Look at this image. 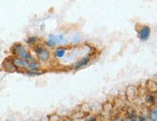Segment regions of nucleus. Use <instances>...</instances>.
Masks as SVG:
<instances>
[{
  "label": "nucleus",
  "instance_id": "3",
  "mask_svg": "<svg viewBox=\"0 0 157 121\" xmlns=\"http://www.w3.org/2000/svg\"><path fill=\"white\" fill-rule=\"evenodd\" d=\"M138 35L141 41L146 42L149 39L150 35H151V28L148 25H142L138 29Z\"/></svg>",
  "mask_w": 157,
  "mask_h": 121
},
{
  "label": "nucleus",
  "instance_id": "15",
  "mask_svg": "<svg viewBox=\"0 0 157 121\" xmlns=\"http://www.w3.org/2000/svg\"><path fill=\"white\" fill-rule=\"evenodd\" d=\"M71 42H72V44H73V45H78V44H81V42H82V35L80 33L75 34L73 37H72Z\"/></svg>",
  "mask_w": 157,
  "mask_h": 121
},
{
  "label": "nucleus",
  "instance_id": "13",
  "mask_svg": "<svg viewBox=\"0 0 157 121\" xmlns=\"http://www.w3.org/2000/svg\"><path fill=\"white\" fill-rule=\"evenodd\" d=\"M43 74H45V71L44 70H33V71H27L25 72V75L29 76V77H38V76H42Z\"/></svg>",
  "mask_w": 157,
  "mask_h": 121
},
{
  "label": "nucleus",
  "instance_id": "6",
  "mask_svg": "<svg viewBox=\"0 0 157 121\" xmlns=\"http://www.w3.org/2000/svg\"><path fill=\"white\" fill-rule=\"evenodd\" d=\"M2 68L4 71L6 72H10V73H13V72H17V69L16 68V66L14 65L13 61H12V56L7 57L4 59V61L2 63Z\"/></svg>",
  "mask_w": 157,
  "mask_h": 121
},
{
  "label": "nucleus",
  "instance_id": "1",
  "mask_svg": "<svg viewBox=\"0 0 157 121\" xmlns=\"http://www.w3.org/2000/svg\"><path fill=\"white\" fill-rule=\"evenodd\" d=\"M10 51H11V56L21 57V58L25 59L28 62L35 59L33 54L30 52L26 48V47L21 43H15L11 47Z\"/></svg>",
  "mask_w": 157,
  "mask_h": 121
},
{
  "label": "nucleus",
  "instance_id": "14",
  "mask_svg": "<svg viewBox=\"0 0 157 121\" xmlns=\"http://www.w3.org/2000/svg\"><path fill=\"white\" fill-rule=\"evenodd\" d=\"M25 42L28 46H36V44L39 42V38L37 36H30L25 40Z\"/></svg>",
  "mask_w": 157,
  "mask_h": 121
},
{
  "label": "nucleus",
  "instance_id": "17",
  "mask_svg": "<svg viewBox=\"0 0 157 121\" xmlns=\"http://www.w3.org/2000/svg\"><path fill=\"white\" fill-rule=\"evenodd\" d=\"M113 121H122V116H120V115H117V116H114Z\"/></svg>",
  "mask_w": 157,
  "mask_h": 121
},
{
  "label": "nucleus",
  "instance_id": "4",
  "mask_svg": "<svg viewBox=\"0 0 157 121\" xmlns=\"http://www.w3.org/2000/svg\"><path fill=\"white\" fill-rule=\"evenodd\" d=\"M90 61H91V57H90V55L82 56V58L77 60V61L73 64L72 69L73 70H80L82 68H84L86 66H87L90 63Z\"/></svg>",
  "mask_w": 157,
  "mask_h": 121
},
{
  "label": "nucleus",
  "instance_id": "18",
  "mask_svg": "<svg viewBox=\"0 0 157 121\" xmlns=\"http://www.w3.org/2000/svg\"><path fill=\"white\" fill-rule=\"evenodd\" d=\"M122 121H132V119L130 117H128V116H126V117L122 118Z\"/></svg>",
  "mask_w": 157,
  "mask_h": 121
},
{
  "label": "nucleus",
  "instance_id": "5",
  "mask_svg": "<svg viewBox=\"0 0 157 121\" xmlns=\"http://www.w3.org/2000/svg\"><path fill=\"white\" fill-rule=\"evenodd\" d=\"M12 61H13L14 65L16 66V68L19 70H26L28 61H26L25 59L21 58V57H17V56H12Z\"/></svg>",
  "mask_w": 157,
  "mask_h": 121
},
{
  "label": "nucleus",
  "instance_id": "10",
  "mask_svg": "<svg viewBox=\"0 0 157 121\" xmlns=\"http://www.w3.org/2000/svg\"><path fill=\"white\" fill-rule=\"evenodd\" d=\"M69 44V38L65 34H59L58 35V46L65 47Z\"/></svg>",
  "mask_w": 157,
  "mask_h": 121
},
{
  "label": "nucleus",
  "instance_id": "2",
  "mask_svg": "<svg viewBox=\"0 0 157 121\" xmlns=\"http://www.w3.org/2000/svg\"><path fill=\"white\" fill-rule=\"evenodd\" d=\"M34 52L36 54L37 60L40 61L41 63H46L49 62L52 58V53L50 50L46 46L42 45H37L34 47Z\"/></svg>",
  "mask_w": 157,
  "mask_h": 121
},
{
  "label": "nucleus",
  "instance_id": "11",
  "mask_svg": "<svg viewBox=\"0 0 157 121\" xmlns=\"http://www.w3.org/2000/svg\"><path fill=\"white\" fill-rule=\"evenodd\" d=\"M146 102L150 107L155 106V104H156V96H155V94L151 93V92H150L149 94H147V97H146Z\"/></svg>",
  "mask_w": 157,
  "mask_h": 121
},
{
  "label": "nucleus",
  "instance_id": "12",
  "mask_svg": "<svg viewBox=\"0 0 157 121\" xmlns=\"http://www.w3.org/2000/svg\"><path fill=\"white\" fill-rule=\"evenodd\" d=\"M148 116H149V121H157V108L155 106H152L150 108Z\"/></svg>",
  "mask_w": 157,
  "mask_h": 121
},
{
  "label": "nucleus",
  "instance_id": "16",
  "mask_svg": "<svg viewBox=\"0 0 157 121\" xmlns=\"http://www.w3.org/2000/svg\"><path fill=\"white\" fill-rule=\"evenodd\" d=\"M84 121H97V118H96V116H94V115H90Z\"/></svg>",
  "mask_w": 157,
  "mask_h": 121
},
{
  "label": "nucleus",
  "instance_id": "8",
  "mask_svg": "<svg viewBox=\"0 0 157 121\" xmlns=\"http://www.w3.org/2000/svg\"><path fill=\"white\" fill-rule=\"evenodd\" d=\"M58 46V35H50L48 40L46 41L47 47H56Z\"/></svg>",
  "mask_w": 157,
  "mask_h": 121
},
{
  "label": "nucleus",
  "instance_id": "7",
  "mask_svg": "<svg viewBox=\"0 0 157 121\" xmlns=\"http://www.w3.org/2000/svg\"><path fill=\"white\" fill-rule=\"evenodd\" d=\"M67 51H68V48L66 47H62V46H59L56 48V51L53 52V56L54 58L56 59H63L66 54H67Z\"/></svg>",
  "mask_w": 157,
  "mask_h": 121
},
{
  "label": "nucleus",
  "instance_id": "9",
  "mask_svg": "<svg viewBox=\"0 0 157 121\" xmlns=\"http://www.w3.org/2000/svg\"><path fill=\"white\" fill-rule=\"evenodd\" d=\"M42 67V63L40 61L36 59H33L31 61L28 62V65H27V68L26 70L27 71H33V70H38V69H41Z\"/></svg>",
  "mask_w": 157,
  "mask_h": 121
}]
</instances>
